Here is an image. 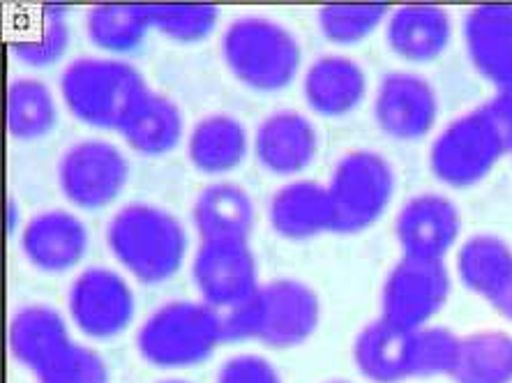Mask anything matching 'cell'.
<instances>
[{
  "label": "cell",
  "instance_id": "obj_1",
  "mask_svg": "<svg viewBox=\"0 0 512 383\" xmlns=\"http://www.w3.org/2000/svg\"><path fill=\"white\" fill-rule=\"evenodd\" d=\"M512 148V107L494 95L441 130L429 148V169L450 187L478 185Z\"/></svg>",
  "mask_w": 512,
  "mask_h": 383
},
{
  "label": "cell",
  "instance_id": "obj_2",
  "mask_svg": "<svg viewBox=\"0 0 512 383\" xmlns=\"http://www.w3.org/2000/svg\"><path fill=\"white\" fill-rule=\"evenodd\" d=\"M107 245L127 273L143 284L171 280L187 252L185 227L167 208L127 204L107 224Z\"/></svg>",
  "mask_w": 512,
  "mask_h": 383
},
{
  "label": "cell",
  "instance_id": "obj_3",
  "mask_svg": "<svg viewBox=\"0 0 512 383\" xmlns=\"http://www.w3.org/2000/svg\"><path fill=\"white\" fill-rule=\"evenodd\" d=\"M222 58L240 84L256 93H280L303 63L298 37L268 17H238L222 33Z\"/></svg>",
  "mask_w": 512,
  "mask_h": 383
},
{
  "label": "cell",
  "instance_id": "obj_4",
  "mask_svg": "<svg viewBox=\"0 0 512 383\" xmlns=\"http://www.w3.org/2000/svg\"><path fill=\"white\" fill-rule=\"evenodd\" d=\"M148 84L118 58H77L60 74V97L70 114L97 130H118Z\"/></svg>",
  "mask_w": 512,
  "mask_h": 383
},
{
  "label": "cell",
  "instance_id": "obj_5",
  "mask_svg": "<svg viewBox=\"0 0 512 383\" xmlns=\"http://www.w3.org/2000/svg\"><path fill=\"white\" fill-rule=\"evenodd\" d=\"M220 342L222 314L203 300H171L157 307L137 333L139 356L160 370L199 365Z\"/></svg>",
  "mask_w": 512,
  "mask_h": 383
},
{
  "label": "cell",
  "instance_id": "obj_6",
  "mask_svg": "<svg viewBox=\"0 0 512 383\" xmlns=\"http://www.w3.org/2000/svg\"><path fill=\"white\" fill-rule=\"evenodd\" d=\"M326 187L333 204V234H360L376 224L393 201V164L374 150H351L337 160Z\"/></svg>",
  "mask_w": 512,
  "mask_h": 383
},
{
  "label": "cell",
  "instance_id": "obj_7",
  "mask_svg": "<svg viewBox=\"0 0 512 383\" xmlns=\"http://www.w3.org/2000/svg\"><path fill=\"white\" fill-rule=\"evenodd\" d=\"M130 178V162L118 146L84 139L65 148L58 160V187L72 206L100 210L114 204Z\"/></svg>",
  "mask_w": 512,
  "mask_h": 383
},
{
  "label": "cell",
  "instance_id": "obj_8",
  "mask_svg": "<svg viewBox=\"0 0 512 383\" xmlns=\"http://www.w3.org/2000/svg\"><path fill=\"white\" fill-rule=\"evenodd\" d=\"M321 324V300L310 284L277 277L256 291L254 340L270 349H296Z\"/></svg>",
  "mask_w": 512,
  "mask_h": 383
},
{
  "label": "cell",
  "instance_id": "obj_9",
  "mask_svg": "<svg viewBox=\"0 0 512 383\" xmlns=\"http://www.w3.org/2000/svg\"><path fill=\"white\" fill-rule=\"evenodd\" d=\"M446 261L402 257L390 268L381 289V317L404 328L429 326L450 296Z\"/></svg>",
  "mask_w": 512,
  "mask_h": 383
},
{
  "label": "cell",
  "instance_id": "obj_10",
  "mask_svg": "<svg viewBox=\"0 0 512 383\" xmlns=\"http://www.w3.org/2000/svg\"><path fill=\"white\" fill-rule=\"evenodd\" d=\"M192 280L201 300L217 312L229 310L259 289L256 257L245 238L201 240L192 261Z\"/></svg>",
  "mask_w": 512,
  "mask_h": 383
},
{
  "label": "cell",
  "instance_id": "obj_11",
  "mask_svg": "<svg viewBox=\"0 0 512 383\" xmlns=\"http://www.w3.org/2000/svg\"><path fill=\"white\" fill-rule=\"evenodd\" d=\"M72 324L93 340H111L134 319V294L116 270L93 266L77 275L67 294Z\"/></svg>",
  "mask_w": 512,
  "mask_h": 383
},
{
  "label": "cell",
  "instance_id": "obj_12",
  "mask_svg": "<svg viewBox=\"0 0 512 383\" xmlns=\"http://www.w3.org/2000/svg\"><path fill=\"white\" fill-rule=\"evenodd\" d=\"M374 118L388 137L418 141L427 137L439 120V95L420 74L395 70L376 88Z\"/></svg>",
  "mask_w": 512,
  "mask_h": 383
},
{
  "label": "cell",
  "instance_id": "obj_13",
  "mask_svg": "<svg viewBox=\"0 0 512 383\" xmlns=\"http://www.w3.org/2000/svg\"><path fill=\"white\" fill-rule=\"evenodd\" d=\"M459 231H462L459 208L448 197L434 192L411 197L395 220V236L402 257L446 261V254L457 243Z\"/></svg>",
  "mask_w": 512,
  "mask_h": 383
},
{
  "label": "cell",
  "instance_id": "obj_14",
  "mask_svg": "<svg viewBox=\"0 0 512 383\" xmlns=\"http://www.w3.org/2000/svg\"><path fill=\"white\" fill-rule=\"evenodd\" d=\"M19 243L30 266L40 273L60 275L81 264L90 247V234L77 215L44 210L26 224Z\"/></svg>",
  "mask_w": 512,
  "mask_h": 383
},
{
  "label": "cell",
  "instance_id": "obj_15",
  "mask_svg": "<svg viewBox=\"0 0 512 383\" xmlns=\"http://www.w3.org/2000/svg\"><path fill=\"white\" fill-rule=\"evenodd\" d=\"M319 153V134L310 118L300 111L280 109L256 127L254 155L268 174L298 176Z\"/></svg>",
  "mask_w": 512,
  "mask_h": 383
},
{
  "label": "cell",
  "instance_id": "obj_16",
  "mask_svg": "<svg viewBox=\"0 0 512 383\" xmlns=\"http://www.w3.org/2000/svg\"><path fill=\"white\" fill-rule=\"evenodd\" d=\"M367 95V74L360 63L342 56L326 54L307 67L303 97L314 114L323 118H342L356 111Z\"/></svg>",
  "mask_w": 512,
  "mask_h": 383
},
{
  "label": "cell",
  "instance_id": "obj_17",
  "mask_svg": "<svg viewBox=\"0 0 512 383\" xmlns=\"http://www.w3.org/2000/svg\"><path fill=\"white\" fill-rule=\"evenodd\" d=\"M464 44L489 84H506L512 74V5L473 7L464 19Z\"/></svg>",
  "mask_w": 512,
  "mask_h": 383
},
{
  "label": "cell",
  "instance_id": "obj_18",
  "mask_svg": "<svg viewBox=\"0 0 512 383\" xmlns=\"http://www.w3.org/2000/svg\"><path fill=\"white\" fill-rule=\"evenodd\" d=\"M413 330L386 317L360 328L353 342V363L372 383H402L413 379Z\"/></svg>",
  "mask_w": 512,
  "mask_h": 383
},
{
  "label": "cell",
  "instance_id": "obj_19",
  "mask_svg": "<svg viewBox=\"0 0 512 383\" xmlns=\"http://www.w3.org/2000/svg\"><path fill=\"white\" fill-rule=\"evenodd\" d=\"M270 227L286 240H312L333 231V204L328 187L316 180H291L268 206Z\"/></svg>",
  "mask_w": 512,
  "mask_h": 383
},
{
  "label": "cell",
  "instance_id": "obj_20",
  "mask_svg": "<svg viewBox=\"0 0 512 383\" xmlns=\"http://www.w3.org/2000/svg\"><path fill=\"white\" fill-rule=\"evenodd\" d=\"M386 40L393 54L409 63H429L453 40V19L436 5H404L390 12Z\"/></svg>",
  "mask_w": 512,
  "mask_h": 383
},
{
  "label": "cell",
  "instance_id": "obj_21",
  "mask_svg": "<svg viewBox=\"0 0 512 383\" xmlns=\"http://www.w3.org/2000/svg\"><path fill=\"white\" fill-rule=\"evenodd\" d=\"M457 275L471 294L499 307L512 289V247L494 234L471 236L457 252Z\"/></svg>",
  "mask_w": 512,
  "mask_h": 383
},
{
  "label": "cell",
  "instance_id": "obj_22",
  "mask_svg": "<svg viewBox=\"0 0 512 383\" xmlns=\"http://www.w3.org/2000/svg\"><path fill=\"white\" fill-rule=\"evenodd\" d=\"M183 130L185 123L178 104L167 95L155 93L153 88L139 97L123 125L118 127L125 144L146 157L171 153L183 139Z\"/></svg>",
  "mask_w": 512,
  "mask_h": 383
},
{
  "label": "cell",
  "instance_id": "obj_23",
  "mask_svg": "<svg viewBox=\"0 0 512 383\" xmlns=\"http://www.w3.org/2000/svg\"><path fill=\"white\" fill-rule=\"evenodd\" d=\"M250 137L236 116L210 114L192 127L187 157L192 167L208 176H224L245 162Z\"/></svg>",
  "mask_w": 512,
  "mask_h": 383
},
{
  "label": "cell",
  "instance_id": "obj_24",
  "mask_svg": "<svg viewBox=\"0 0 512 383\" xmlns=\"http://www.w3.org/2000/svg\"><path fill=\"white\" fill-rule=\"evenodd\" d=\"M254 201L243 187L231 180H217L203 187L194 199L192 220L201 240L245 238L254 227Z\"/></svg>",
  "mask_w": 512,
  "mask_h": 383
},
{
  "label": "cell",
  "instance_id": "obj_25",
  "mask_svg": "<svg viewBox=\"0 0 512 383\" xmlns=\"http://www.w3.org/2000/svg\"><path fill=\"white\" fill-rule=\"evenodd\" d=\"M70 340L65 317L49 305L21 307L10 321L12 356L33 374Z\"/></svg>",
  "mask_w": 512,
  "mask_h": 383
},
{
  "label": "cell",
  "instance_id": "obj_26",
  "mask_svg": "<svg viewBox=\"0 0 512 383\" xmlns=\"http://www.w3.org/2000/svg\"><path fill=\"white\" fill-rule=\"evenodd\" d=\"M450 379L455 383H512V335L503 330L464 335Z\"/></svg>",
  "mask_w": 512,
  "mask_h": 383
},
{
  "label": "cell",
  "instance_id": "obj_27",
  "mask_svg": "<svg viewBox=\"0 0 512 383\" xmlns=\"http://www.w3.org/2000/svg\"><path fill=\"white\" fill-rule=\"evenodd\" d=\"M58 107L47 84L21 77L7 88V132L17 141H37L56 130Z\"/></svg>",
  "mask_w": 512,
  "mask_h": 383
},
{
  "label": "cell",
  "instance_id": "obj_28",
  "mask_svg": "<svg viewBox=\"0 0 512 383\" xmlns=\"http://www.w3.org/2000/svg\"><path fill=\"white\" fill-rule=\"evenodd\" d=\"M90 42L107 54H130L153 30L148 5H97L86 14Z\"/></svg>",
  "mask_w": 512,
  "mask_h": 383
},
{
  "label": "cell",
  "instance_id": "obj_29",
  "mask_svg": "<svg viewBox=\"0 0 512 383\" xmlns=\"http://www.w3.org/2000/svg\"><path fill=\"white\" fill-rule=\"evenodd\" d=\"M150 26L180 44H194L213 35L220 10L213 5H148Z\"/></svg>",
  "mask_w": 512,
  "mask_h": 383
},
{
  "label": "cell",
  "instance_id": "obj_30",
  "mask_svg": "<svg viewBox=\"0 0 512 383\" xmlns=\"http://www.w3.org/2000/svg\"><path fill=\"white\" fill-rule=\"evenodd\" d=\"M388 17L386 5H326L319 10V28L328 42L351 47L376 33Z\"/></svg>",
  "mask_w": 512,
  "mask_h": 383
},
{
  "label": "cell",
  "instance_id": "obj_31",
  "mask_svg": "<svg viewBox=\"0 0 512 383\" xmlns=\"http://www.w3.org/2000/svg\"><path fill=\"white\" fill-rule=\"evenodd\" d=\"M462 337L446 326H423L413 330V379L450 377L459 358Z\"/></svg>",
  "mask_w": 512,
  "mask_h": 383
},
{
  "label": "cell",
  "instance_id": "obj_32",
  "mask_svg": "<svg viewBox=\"0 0 512 383\" xmlns=\"http://www.w3.org/2000/svg\"><path fill=\"white\" fill-rule=\"evenodd\" d=\"M37 383H109V365L95 349L70 340L40 370Z\"/></svg>",
  "mask_w": 512,
  "mask_h": 383
},
{
  "label": "cell",
  "instance_id": "obj_33",
  "mask_svg": "<svg viewBox=\"0 0 512 383\" xmlns=\"http://www.w3.org/2000/svg\"><path fill=\"white\" fill-rule=\"evenodd\" d=\"M54 17H47V24L40 28L37 40H19L12 42V54L19 63L28 67H49L58 63L70 47V28L65 24V17H58L56 7H51Z\"/></svg>",
  "mask_w": 512,
  "mask_h": 383
},
{
  "label": "cell",
  "instance_id": "obj_34",
  "mask_svg": "<svg viewBox=\"0 0 512 383\" xmlns=\"http://www.w3.org/2000/svg\"><path fill=\"white\" fill-rule=\"evenodd\" d=\"M215 383H284L277 367L256 354H240L224 360Z\"/></svg>",
  "mask_w": 512,
  "mask_h": 383
},
{
  "label": "cell",
  "instance_id": "obj_35",
  "mask_svg": "<svg viewBox=\"0 0 512 383\" xmlns=\"http://www.w3.org/2000/svg\"><path fill=\"white\" fill-rule=\"evenodd\" d=\"M19 227V206H17V201L14 199H10L7 201V231H12Z\"/></svg>",
  "mask_w": 512,
  "mask_h": 383
},
{
  "label": "cell",
  "instance_id": "obj_36",
  "mask_svg": "<svg viewBox=\"0 0 512 383\" xmlns=\"http://www.w3.org/2000/svg\"><path fill=\"white\" fill-rule=\"evenodd\" d=\"M496 95H499L501 100H506V102L510 104V107H512V74H510V79L506 81V84L496 88Z\"/></svg>",
  "mask_w": 512,
  "mask_h": 383
},
{
  "label": "cell",
  "instance_id": "obj_37",
  "mask_svg": "<svg viewBox=\"0 0 512 383\" xmlns=\"http://www.w3.org/2000/svg\"><path fill=\"white\" fill-rule=\"evenodd\" d=\"M496 310H499L503 317H508V319H512V289H510V294L503 298V303L496 307Z\"/></svg>",
  "mask_w": 512,
  "mask_h": 383
},
{
  "label": "cell",
  "instance_id": "obj_38",
  "mask_svg": "<svg viewBox=\"0 0 512 383\" xmlns=\"http://www.w3.org/2000/svg\"><path fill=\"white\" fill-rule=\"evenodd\" d=\"M160 383H190V381H183V379H167V381H160Z\"/></svg>",
  "mask_w": 512,
  "mask_h": 383
},
{
  "label": "cell",
  "instance_id": "obj_39",
  "mask_svg": "<svg viewBox=\"0 0 512 383\" xmlns=\"http://www.w3.org/2000/svg\"><path fill=\"white\" fill-rule=\"evenodd\" d=\"M323 383H351V381H344V379H330V381H323Z\"/></svg>",
  "mask_w": 512,
  "mask_h": 383
},
{
  "label": "cell",
  "instance_id": "obj_40",
  "mask_svg": "<svg viewBox=\"0 0 512 383\" xmlns=\"http://www.w3.org/2000/svg\"><path fill=\"white\" fill-rule=\"evenodd\" d=\"M510 155H512V148H510Z\"/></svg>",
  "mask_w": 512,
  "mask_h": 383
}]
</instances>
